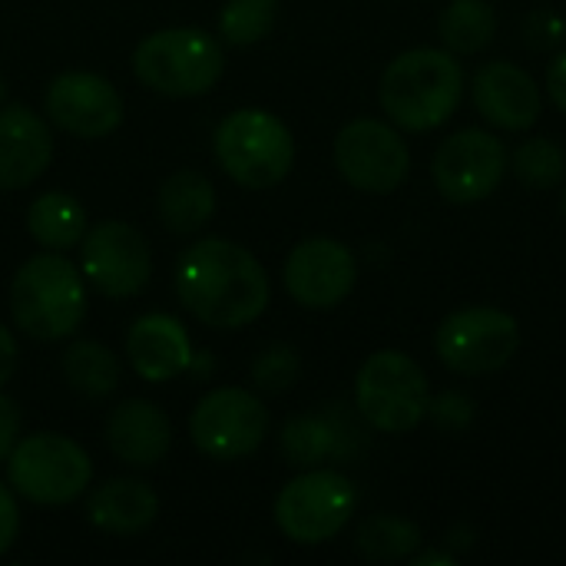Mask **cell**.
Returning a JSON list of instances; mask_svg holds the SVG:
<instances>
[{
	"instance_id": "6",
	"label": "cell",
	"mask_w": 566,
	"mask_h": 566,
	"mask_svg": "<svg viewBox=\"0 0 566 566\" xmlns=\"http://www.w3.org/2000/svg\"><path fill=\"white\" fill-rule=\"evenodd\" d=\"M361 418L381 434H408L428 418L431 388L421 365L395 348L375 352L355 378Z\"/></svg>"
},
{
	"instance_id": "32",
	"label": "cell",
	"mask_w": 566,
	"mask_h": 566,
	"mask_svg": "<svg viewBox=\"0 0 566 566\" xmlns=\"http://www.w3.org/2000/svg\"><path fill=\"white\" fill-rule=\"evenodd\" d=\"M17 531H20V511H17V501L13 494L0 484V554H7L17 541Z\"/></svg>"
},
{
	"instance_id": "36",
	"label": "cell",
	"mask_w": 566,
	"mask_h": 566,
	"mask_svg": "<svg viewBox=\"0 0 566 566\" xmlns=\"http://www.w3.org/2000/svg\"><path fill=\"white\" fill-rule=\"evenodd\" d=\"M560 212H564V219H566V189H564V196H560Z\"/></svg>"
},
{
	"instance_id": "23",
	"label": "cell",
	"mask_w": 566,
	"mask_h": 566,
	"mask_svg": "<svg viewBox=\"0 0 566 566\" xmlns=\"http://www.w3.org/2000/svg\"><path fill=\"white\" fill-rule=\"evenodd\" d=\"M438 33L451 53H481L494 43L497 13L488 0H451L438 17Z\"/></svg>"
},
{
	"instance_id": "2",
	"label": "cell",
	"mask_w": 566,
	"mask_h": 566,
	"mask_svg": "<svg viewBox=\"0 0 566 566\" xmlns=\"http://www.w3.org/2000/svg\"><path fill=\"white\" fill-rule=\"evenodd\" d=\"M378 99L395 126L431 133L458 113L464 99V66L451 50H405L381 73Z\"/></svg>"
},
{
	"instance_id": "33",
	"label": "cell",
	"mask_w": 566,
	"mask_h": 566,
	"mask_svg": "<svg viewBox=\"0 0 566 566\" xmlns=\"http://www.w3.org/2000/svg\"><path fill=\"white\" fill-rule=\"evenodd\" d=\"M547 93H551L554 106L566 113V50L547 66Z\"/></svg>"
},
{
	"instance_id": "22",
	"label": "cell",
	"mask_w": 566,
	"mask_h": 566,
	"mask_svg": "<svg viewBox=\"0 0 566 566\" xmlns=\"http://www.w3.org/2000/svg\"><path fill=\"white\" fill-rule=\"evenodd\" d=\"M27 232L43 249H73L86 235V209L70 192H43L27 209Z\"/></svg>"
},
{
	"instance_id": "15",
	"label": "cell",
	"mask_w": 566,
	"mask_h": 566,
	"mask_svg": "<svg viewBox=\"0 0 566 566\" xmlns=\"http://www.w3.org/2000/svg\"><path fill=\"white\" fill-rule=\"evenodd\" d=\"M43 109L53 126L80 136V139H99L113 133L123 119V99L116 86L106 76L70 70L60 73L46 86Z\"/></svg>"
},
{
	"instance_id": "37",
	"label": "cell",
	"mask_w": 566,
	"mask_h": 566,
	"mask_svg": "<svg viewBox=\"0 0 566 566\" xmlns=\"http://www.w3.org/2000/svg\"><path fill=\"white\" fill-rule=\"evenodd\" d=\"M3 93H7V83H3V76H0V99H3Z\"/></svg>"
},
{
	"instance_id": "3",
	"label": "cell",
	"mask_w": 566,
	"mask_h": 566,
	"mask_svg": "<svg viewBox=\"0 0 566 566\" xmlns=\"http://www.w3.org/2000/svg\"><path fill=\"white\" fill-rule=\"evenodd\" d=\"M10 312L17 328L36 342L70 338L86 315L80 269L53 249L27 259L10 285Z\"/></svg>"
},
{
	"instance_id": "12",
	"label": "cell",
	"mask_w": 566,
	"mask_h": 566,
	"mask_svg": "<svg viewBox=\"0 0 566 566\" xmlns=\"http://www.w3.org/2000/svg\"><path fill=\"white\" fill-rule=\"evenodd\" d=\"M507 166H511V156L504 143L494 133L471 126V129L448 136L438 146L431 176H434L438 192L448 202L471 206V202L488 199L501 186Z\"/></svg>"
},
{
	"instance_id": "28",
	"label": "cell",
	"mask_w": 566,
	"mask_h": 566,
	"mask_svg": "<svg viewBox=\"0 0 566 566\" xmlns=\"http://www.w3.org/2000/svg\"><path fill=\"white\" fill-rule=\"evenodd\" d=\"M335 451V434L318 418H295L282 431V454L295 468H315Z\"/></svg>"
},
{
	"instance_id": "30",
	"label": "cell",
	"mask_w": 566,
	"mask_h": 566,
	"mask_svg": "<svg viewBox=\"0 0 566 566\" xmlns=\"http://www.w3.org/2000/svg\"><path fill=\"white\" fill-rule=\"evenodd\" d=\"M428 415L434 418V424H438L441 431H464V428L474 421V401H471L468 395L448 391V395H441V398H431Z\"/></svg>"
},
{
	"instance_id": "26",
	"label": "cell",
	"mask_w": 566,
	"mask_h": 566,
	"mask_svg": "<svg viewBox=\"0 0 566 566\" xmlns=\"http://www.w3.org/2000/svg\"><path fill=\"white\" fill-rule=\"evenodd\" d=\"M279 0H229L219 13V36L232 46H252L272 33Z\"/></svg>"
},
{
	"instance_id": "29",
	"label": "cell",
	"mask_w": 566,
	"mask_h": 566,
	"mask_svg": "<svg viewBox=\"0 0 566 566\" xmlns=\"http://www.w3.org/2000/svg\"><path fill=\"white\" fill-rule=\"evenodd\" d=\"M252 378L259 388L265 391H285L295 385L298 378V355L289 345H272L269 352H262L252 365Z\"/></svg>"
},
{
	"instance_id": "24",
	"label": "cell",
	"mask_w": 566,
	"mask_h": 566,
	"mask_svg": "<svg viewBox=\"0 0 566 566\" xmlns=\"http://www.w3.org/2000/svg\"><path fill=\"white\" fill-rule=\"evenodd\" d=\"M63 378L86 398H106L119 385V361L106 345L83 338L63 352Z\"/></svg>"
},
{
	"instance_id": "16",
	"label": "cell",
	"mask_w": 566,
	"mask_h": 566,
	"mask_svg": "<svg viewBox=\"0 0 566 566\" xmlns=\"http://www.w3.org/2000/svg\"><path fill=\"white\" fill-rule=\"evenodd\" d=\"M471 93H474L478 113L491 126L511 129V133L531 129L541 119V109H544V96H541L537 80L524 66H517L511 60L484 63L474 73Z\"/></svg>"
},
{
	"instance_id": "10",
	"label": "cell",
	"mask_w": 566,
	"mask_h": 566,
	"mask_svg": "<svg viewBox=\"0 0 566 566\" xmlns=\"http://www.w3.org/2000/svg\"><path fill=\"white\" fill-rule=\"evenodd\" d=\"M265 431L269 411L245 388H216L189 415V438L212 461H239L255 454Z\"/></svg>"
},
{
	"instance_id": "9",
	"label": "cell",
	"mask_w": 566,
	"mask_h": 566,
	"mask_svg": "<svg viewBox=\"0 0 566 566\" xmlns=\"http://www.w3.org/2000/svg\"><path fill=\"white\" fill-rule=\"evenodd\" d=\"M521 348V325L511 312L474 305L451 312L434 332V352L454 375L501 371Z\"/></svg>"
},
{
	"instance_id": "20",
	"label": "cell",
	"mask_w": 566,
	"mask_h": 566,
	"mask_svg": "<svg viewBox=\"0 0 566 566\" xmlns=\"http://www.w3.org/2000/svg\"><path fill=\"white\" fill-rule=\"evenodd\" d=\"M156 514H159L156 491L136 478H113L99 484L86 501L90 524L116 537H133L146 531L156 521Z\"/></svg>"
},
{
	"instance_id": "34",
	"label": "cell",
	"mask_w": 566,
	"mask_h": 566,
	"mask_svg": "<svg viewBox=\"0 0 566 566\" xmlns=\"http://www.w3.org/2000/svg\"><path fill=\"white\" fill-rule=\"evenodd\" d=\"M13 368H17V342H13V335L0 325V388L10 381Z\"/></svg>"
},
{
	"instance_id": "27",
	"label": "cell",
	"mask_w": 566,
	"mask_h": 566,
	"mask_svg": "<svg viewBox=\"0 0 566 566\" xmlns=\"http://www.w3.org/2000/svg\"><path fill=\"white\" fill-rule=\"evenodd\" d=\"M511 166L517 172V179L531 189H554L560 186L566 176V153L554 139H527L517 146V153L511 156Z\"/></svg>"
},
{
	"instance_id": "13",
	"label": "cell",
	"mask_w": 566,
	"mask_h": 566,
	"mask_svg": "<svg viewBox=\"0 0 566 566\" xmlns=\"http://www.w3.org/2000/svg\"><path fill=\"white\" fill-rule=\"evenodd\" d=\"M83 275L106 298H133L153 275V252L139 229L109 219L83 235Z\"/></svg>"
},
{
	"instance_id": "19",
	"label": "cell",
	"mask_w": 566,
	"mask_h": 566,
	"mask_svg": "<svg viewBox=\"0 0 566 566\" xmlns=\"http://www.w3.org/2000/svg\"><path fill=\"white\" fill-rule=\"evenodd\" d=\"M109 451L129 468H153L169 454L172 424L169 418L146 398H129L113 408L106 421Z\"/></svg>"
},
{
	"instance_id": "25",
	"label": "cell",
	"mask_w": 566,
	"mask_h": 566,
	"mask_svg": "<svg viewBox=\"0 0 566 566\" xmlns=\"http://www.w3.org/2000/svg\"><path fill=\"white\" fill-rule=\"evenodd\" d=\"M418 547H421V527L398 514L368 517L355 534V551L371 564L411 560Z\"/></svg>"
},
{
	"instance_id": "35",
	"label": "cell",
	"mask_w": 566,
	"mask_h": 566,
	"mask_svg": "<svg viewBox=\"0 0 566 566\" xmlns=\"http://www.w3.org/2000/svg\"><path fill=\"white\" fill-rule=\"evenodd\" d=\"M411 564L415 566H431V564H454V557H448V554H438V551H431V554H421V557H411Z\"/></svg>"
},
{
	"instance_id": "17",
	"label": "cell",
	"mask_w": 566,
	"mask_h": 566,
	"mask_svg": "<svg viewBox=\"0 0 566 566\" xmlns=\"http://www.w3.org/2000/svg\"><path fill=\"white\" fill-rule=\"evenodd\" d=\"M53 159V136L43 116L27 106L0 109V189H27Z\"/></svg>"
},
{
	"instance_id": "18",
	"label": "cell",
	"mask_w": 566,
	"mask_h": 566,
	"mask_svg": "<svg viewBox=\"0 0 566 566\" xmlns=\"http://www.w3.org/2000/svg\"><path fill=\"white\" fill-rule=\"evenodd\" d=\"M126 355L143 381L163 385L179 378L192 365V342L179 318L153 312L133 322L126 335Z\"/></svg>"
},
{
	"instance_id": "4",
	"label": "cell",
	"mask_w": 566,
	"mask_h": 566,
	"mask_svg": "<svg viewBox=\"0 0 566 566\" xmlns=\"http://www.w3.org/2000/svg\"><path fill=\"white\" fill-rule=\"evenodd\" d=\"M226 70L222 46L199 27H169L139 40L133 50V73L143 86L163 96H202Z\"/></svg>"
},
{
	"instance_id": "21",
	"label": "cell",
	"mask_w": 566,
	"mask_h": 566,
	"mask_svg": "<svg viewBox=\"0 0 566 566\" xmlns=\"http://www.w3.org/2000/svg\"><path fill=\"white\" fill-rule=\"evenodd\" d=\"M216 212V189L212 182L196 169L172 172L159 189V219L176 235L199 232Z\"/></svg>"
},
{
	"instance_id": "11",
	"label": "cell",
	"mask_w": 566,
	"mask_h": 566,
	"mask_svg": "<svg viewBox=\"0 0 566 566\" xmlns=\"http://www.w3.org/2000/svg\"><path fill=\"white\" fill-rule=\"evenodd\" d=\"M335 166L348 186L361 192H395L411 169V153L401 133L381 119L358 116L335 136Z\"/></svg>"
},
{
	"instance_id": "14",
	"label": "cell",
	"mask_w": 566,
	"mask_h": 566,
	"mask_svg": "<svg viewBox=\"0 0 566 566\" xmlns=\"http://www.w3.org/2000/svg\"><path fill=\"white\" fill-rule=\"evenodd\" d=\"M358 282V262L352 249L338 239H305L292 249L285 262V289L302 308H335Z\"/></svg>"
},
{
	"instance_id": "7",
	"label": "cell",
	"mask_w": 566,
	"mask_h": 566,
	"mask_svg": "<svg viewBox=\"0 0 566 566\" xmlns=\"http://www.w3.org/2000/svg\"><path fill=\"white\" fill-rule=\"evenodd\" d=\"M93 478L90 454L63 434H30L13 444L7 458L10 488L43 507H60L76 501Z\"/></svg>"
},
{
	"instance_id": "5",
	"label": "cell",
	"mask_w": 566,
	"mask_h": 566,
	"mask_svg": "<svg viewBox=\"0 0 566 566\" xmlns=\"http://www.w3.org/2000/svg\"><path fill=\"white\" fill-rule=\"evenodd\" d=\"M219 166L245 189H269L282 182L295 163V139L289 126L269 109H235L212 136Z\"/></svg>"
},
{
	"instance_id": "8",
	"label": "cell",
	"mask_w": 566,
	"mask_h": 566,
	"mask_svg": "<svg viewBox=\"0 0 566 566\" xmlns=\"http://www.w3.org/2000/svg\"><path fill=\"white\" fill-rule=\"evenodd\" d=\"M358 491L355 484L338 471H305L295 481H289L275 497V524L279 531L302 547L325 544L345 531V524L355 517Z\"/></svg>"
},
{
	"instance_id": "31",
	"label": "cell",
	"mask_w": 566,
	"mask_h": 566,
	"mask_svg": "<svg viewBox=\"0 0 566 566\" xmlns=\"http://www.w3.org/2000/svg\"><path fill=\"white\" fill-rule=\"evenodd\" d=\"M17 434H20V408L13 398H7L0 391V461L10 458L13 444H17Z\"/></svg>"
},
{
	"instance_id": "1",
	"label": "cell",
	"mask_w": 566,
	"mask_h": 566,
	"mask_svg": "<svg viewBox=\"0 0 566 566\" xmlns=\"http://www.w3.org/2000/svg\"><path fill=\"white\" fill-rule=\"evenodd\" d=\"M179 302L209 328H245L269 308V275L262 262L229 239L189 245L176 269Z\"/></svg>"
}]
</instances>
